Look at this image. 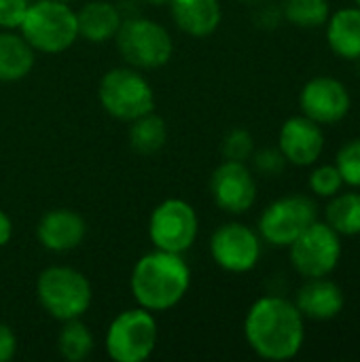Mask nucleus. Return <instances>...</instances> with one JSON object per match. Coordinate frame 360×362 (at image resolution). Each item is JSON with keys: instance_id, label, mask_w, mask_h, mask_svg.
<instances>
[{"instance_id": "nucleus-25", "label": "nucleus", "mask_w": 360, "mask_h": 362, "mask_svg": "<svg viewBox=\"0 0 360 362\" xmlns=\"http://www.w3.org/2000/svg\"><path fill=\"white\" fill-rule=\"evenodd\" d=\"M308 185H310V191L314 195L331 199L333 195H337L342 191L344 178H342L339 170L335 168V163H325V165H316L310 172Z\"/></svg>"}, {"instance_id": "nucleus-4", "label": "nucleus", "mask_w": 360, "mask_h": 362, "mask_svg": "<svg viewBox=\"0 0 360 362\" xmlns=\"http://www.w3.org/2000/svg\"><path fill=\"white\" fill-rule=\"evenodd\" d=\"M36 297L40 308L55 320L66 322L83 318L93 299L91 284L85 274L68 265H51L36 280Z\"/></svg>"}, {"instance_id": "nucleus-1", "label": "nucleus", "mask_w": 360, "mask_h": 362, "mask_svg": "<svg viewBox=\"0 0 360 362\" xmlns=\"http://www.w3.org/2000/svg\"><path fill=\"white\" fill-rule=\"evenodd\" d=\"M297 305L278 295L257 299L244 318V337L250 350L272 362L295 358L306 341V325Z\"/></svg>"}, {"instance_id": "nucleus-30", "label": "nucleus", "mask_w": 360, "mask_h": 362, "mask_svg": "<svg viewBox=\"0 0 360 362\" xmlns=\"http://www.w3.org/2000/svg\"><path fill=\"white\" fill-rule=\"evenodd\" d=\"M15 354H17V335L8 325L0 322V362L13 361Z\"/></svg>"}, {"instance_id": "nucleus-37", "label": "nucleus", "mask_w": 360, "mask_h": 362, "mask_svg": "<svg viewBox=\"0 0 360 362\" xmlns=\"http://www.w3.org/2000/svg\"><path fill=\"white\" fill-rule=\"evenodd\" d=\"M64 2H72V0H64Z\"/></svg>"}, {"instance_id": "nucleus-16", "label": "nucleus", "mask_w": 360, "mask_h": 362, "mask_svg": "<svg viewBox=\"0 0 360 362\" xmlns=\"http://www.w3.org/2000/svg\"><path fill=\"white\" fill-rule=\"evenodd\" d=\"M295 305L303 318L327 322L342 314L346 305V297H344V291L327 276L308 278V282L299 288L295 297Z\"/></svg>"}, {"instance_id": "nucleus-31", "label": "nucleus", "mask_w": 360, "mask_h": 362, "mask_svg": "<svg viewBox=\"0 0 360 362\" xmlns=\"http://www.w3.org/2000/svg\"><path fill=\"white\" fill-rule=\"evenodd\" d=\"M280 19H282V8H278L276 4H263V8L257 15V23L261 28H276Z\"/></svg>"}, {"instance_id": "nucleus-19", "label": "nucleus", "mask_w": 360, "mask_h": 362, "mask_svg": "<svg viewBox=\"0 0 360 362\" xmlns=\"http://www.w3.org/2000/svg\"><path fill=\"white\" fill-rule=\"evenodd\" d=\"M327 42L342 59L356 62L360 57V8L344 6L327 19Z\"/></svg>"}, {"instance_id": "nucleus-18", "label": "nucleus", "mask_w": 360, "mask_h": 362, "mask_svg": "<svg viewBox=\"0 0 360 362\" xmlns=\"http://www.w3.org/2000/svg\"><path fill=\"white\" fill-rule=\"evenodd\" d=\"M170 11L178 30L195 38L214 34L223 19L219 0H172Z\"/></svg>"}, {"instance_id": "nucleus-29", "label": "nucleus", "mask_w": 360, "mask_h": 362, "mask_svg": "<svg viewBox=\"0 0 360 362\" xmlns=\"http://www.w3.org/2000/svg\"><path fill=\"white\" fill-rule=\"evenodd\" d=\"M30 0H0V28L19 30L28 13Z\"/></svg>"}, {"instance_id": "nucleus-33", "label": "nucleus", "mask_w": 360, "mask_h": 362, "mask_svg": "<svg viewBox=\"0 0 360 362\" xmlns=\"http://www.w3.org/2000/svg\"><path fill=\"white\" fill-rule=\"evenodd\" d=\"M146 4H155V6H163V4H170L172 0H142Z\"/></svg>"}, {"instance_id": "nucleus-14", "label": "nucleus", "mask_w": 360, "mask_h": 362, "mask_svg": "<svg viewBox=\"0 0 360 362\" xmlns=\"http://www.w3.org/2000/svg\"><path fill=\"white\" fill-rule=\"evenodd\" d=\"M278 148L284 155L286 163L297 168H310L320 159L325 151L323 127L306 115L291 117L280 127Z\"/></svg>"}, {"instance_id": "nucleus-15", "label": "nucleus", "mask_w": 360, "mask_h": 362, "mask_svg": "<svg viewBox=\"0 0 360 362\" xmlns=\"http://www.w3.org/2000/svg\"><path fill=\"white\" fill-rule=\"evenodd\" d=\"M87 235L85 218L70 208H55L42 214L36 225V238L40 246L49 252H70L83 244Z\"/></svg>"}, {"instance_id": "nucleus-36", "label": "nucleus", "mask_w": 360, "mask_h": 362, "mask_svg": "<svg viewBox=\"0 0 360 362\" xmlns=\"http://www.w3.org/2000/svg\"><path fill=\"white\" fill-rule=\"evenodd\" d=\"M354 2H356V6H359V8H360V0H354Z\"/></svg>"}, {"instance_id": "nucleus-28", "label": "nucleus", "mask_w": 360, "mask_h": 362, "mask_svg": "<svg viewBox=\"0 0 360 362\" xmlns=\"http://www.w3.org/2000/svg\"><path fill=\"white\" fill-rule=\"evenodd\" d=\"M250 159H252L255 170L261 176H267V178H274V176L282 174L284 168H286V159L280 153V148H261V151H255Z\"/></svg>"}, {"instance_id": "nucleus-12", "label": "nucleus", "mask_w": 360, "mask_h": 362, "mask_svg": "<svg viewBox=\"0 0 360 362\" xmlns=\"http://www.w3.org/2000/svg\"><path fill=\"white\" fill-rule=\"evenodd\" d=\"M210 195L219 210L240 216L257 202V180L244 161L225 159L210 176Z\"/></svg>"}, {"instance_id": "nucleus-2", "label": "nucleus", "mask_w": 360, "mask_h": 362, "mask_svg": "<svg viewBox=\"0 0 360 362\" xmlns=\"http://www.w3.org/2000/svg\"><path fill=\"white\" fill-rule=\"evenodd\" d=\"M191 288V267L178 252L155 248L140 257L129 276L136 303L153 314L176 308Z\"/></svg>"}, {"instance_id": "nucleus-23", "label": "nucleus", "mask_w": 360, "mask_h": 362, "mask_svg": "<svg viewBox=\"0 0 360 362\" xmlns=\"http://www.w3.org/2000/svg\"><path fill=\"white\" fill-rule=\"evenodd\" d=\"M57 350L68 362H83L93 352V335L81 318L62 322L57 335Z\"/></svg>"}, {"instance_id": "nucleus-17", "label": "nucleus", "mask_w": 360, "mask_h": 362, "mask_svg": "<svg viewBox=\"0 0 360 362\" xmlns=\"http://www.w3.org/2000/svg\"><path fill=\"white\" fill-rule=\"evenodd\" d=\"M123 23V13L117 4L108 0H91L85 2L76 11L79 36L87 42L100 45L106 40H115L119 28Z\"/></svg>"}, {"instance_id": "nucleus-20", "label": "nucleus", "mask_w": 360, "mask_h": 362, "mask_svg": "<svg viewBox=\"0 0 360 362\" xmlns=\"http://www.w3.org/2000/svg\"><path fill=\"white\" fill-rule=\"evenodd\" d=\"M36 62L32 45L15 30L0 32V83H17L25 78Z\"/></svg>"}, {"instance_id": "nucleus-9", "label": "nucleus", "mask_w": 360, "mask_h": 362, "mask_svg": "<svg viewBox=\"0 0 360 362\" xmlns=\"http://www.w3.org/2000/svg\"><path fill=\"white\" fill-rule=\"evenodd\" d=\"M289 259L293 269L306 280L331 276L342 259V235L327 223L314 221L289 246Z\"/></svg>"}, {"instance_id": "nucleus-26", "label": "nucleus", "mask_w": 360, "mask_h": 362, "mask_svg": "<svg viewBox=\"0 0 360 362\" xmlns=\"http://www.w3.org/2000/svg\"><path fill=\"white\" fill-rule=\"evenodd\" d=\"M335 168L339 170L344 185L360 189V138L348 140L335 157Z\"/></svg>"}, {"instance_id": "nucleus-3", "label": "nucleus", "mask_w": 360, "mask_h": 362, "mask_svg": "<svg viewBox=\"0 0 360 362\" xmlns=\"http://www.w3.org/2000/svg\"><path fill=\"white\" fill-rule=\"evenodd\" d=\"M19 32L36 53H64L79 38L76 11L64 0H30Z\"/></svg>"}, {"instance_id": "nucleus-8", "label": "nucleus", "mask_w": 360, "mask_h": 362, "mask_svg": "<svg viewBox=\"0 0 360 362\" xmlns=\"http://www.w3.org/2000/svg\"><path fill=\"white\" fill-rule=\"evenodd\" d=\"M314 221H318V208L308 195H284L272 202L259 216L257 233L263 242L276 248H289Z\"/></svg>"}, {"instance_id": "nucleus-5", "label": "nucleus", "mask_w": 360, "mask_h": 362, "mask_svg": "<svg viewBox=\"0 0 360 362\" xmlns=\"http://www.w3.org/2000/svg\"><path fill=\"white\" fill-rule=\"evenodd\" d=\"M98 100L112 119L123 123H132L155 108V91L146 76L134 66L108 70L100 78Z\"/></svg>"}, {"instance_id": "nucleus-24", "label": "nucleus", "mask_w": 360, "mask_h": 362, "mask_svg": "<svg viewBox=\"0 0 360 362\" xmlns=\"http://www.w3.org/2000/svg\"><path fill=\"white\" fill-rule=\"evenodd\" d=\"M280 8L289 23L306 30L325 25L331 15L329 0H284Z\"/></svg>"}, {"instance_id": "nucleus-13", "label": "nucleus", "mask_w": 360, "mask_h": 362, "mask_svg": "<svg viewBox=\"0 0 360 362\" xmlns=\"http://www.w3.org/2000/svg\"><path fill=\"white\" fill-rule=\"evenodd\" d=\"M301 112L318 125H333L348 117L352 98L348 87L333 76L310 78L299 93Z\"/></svg>"}, {"instance_id": "nucleus-7", "label": "nucleus", "mask_w": 360, "mask_h": 362, "mask_svg": "<svg viewBox=\"0 0 360 362\" xmlns=\"http://www.w3.org/2000/svg\"><path fill=\"white\" fill-rule=\"evenodd\" d=\"M159 329L155 314L144 308H129L112 318L106 329V352L115 362H144L157 348Z\"/></svg>"}, {"instance_id": "nucleus-27", "label": "nucleus", "mask_w": 360, "mask_h": 362, "mask_svg": "<svg viewBox=\"0 0 360 362\" xmlns=\"http://www.w3.org/2000/svg\"><path fill=\"white\" fill-rule=\"evenodd\" d=\"M221 151L223 157L229 161H248L255 153V140L250 136L248 129L244 127H236L231 132H227V136L221 142Z\"/></svg>"}, {"instance_id": "nucleus-34", "label": "nucleus", "mask_w": 360, "mask_h": 362, "mask_svg": "<svg viewBox=\"0 0 360 362\" xmlns=\"http://www.w3.org/2000/svg\"><path fill=\"white\" fill-rule=\"evenodd\" d=\"M244 4H259V2H263V0H242Z\"/></svg>"}, {"instance_id": "nucleus-21", "label": "nucleus", "mask_w": 360, "mask_h": 362, "mask_svg": "<svg viewBox=\"0 0 360 362\" xmlns=\"http://www.w3.org/2000/svg\"><path fill=\"white\" fill-rule=\"evenodd\" d=\"M168 142V125L155 115L146 112L140 119L129 123V146L138 155H155Z\"/></svg>"}, {"instance_id": "nucleus-32", "label": "nucleus", "mask_w": 360, "mask_h": 362, "mask_svg": "<svg viewBox=\"0 0 360 362\" xmlns=\"http://www.w3.org/2000/svg\"><path fill=\"white\" fill-rule=\"evenodd\" d=\"M13 238V223L6 212L0 210V248H4Z\"/></svg>"}, {"instance_id": "nucleus-11", "label": "nucleus", "mask_w": 360, "mask_h": 362, "mask_svg": "<svg viewBox=\"0 0 360 362\" xmlns=\"http://www.w3.org/2000/svg\"><path fill=\"white\" fill-rule=\"evenodd\" d=\"M261 235L244 223H225L210 238L212 261L229 274H248L261 259Z\"/></svg>"}, {"instance_id": "nucleus-6", "label": "nucleus", "mask_w": 360, "mask_h": 362, "mask_svg": "<svg viewBox=\"0 0 360 362\" xmlns=\"http://www.w3.org/2000/svg\"><path fill=\"white\" fill-rule=\"evenodd\" d=\"M121 57L138 70H155L166 66L174 53V40L170 32L140 15L123 17V23L115 36Z\"/></svg>"}, {"instance_id": "nucleus-22", "label": "nucleus", "mask_w": 360, "mask_h": 362, "mask_svg": "<svg viewBox=\"0 0 360 362\" xmlns=\"http://www.w3.org/2000/svg\"><path fill=\"white\" fill-rule=\"evenodd\" d=\"M325 223L333 227L339 235H360V193L348 191L331 197L325 210Z\"/></svg>"}, {"instance_id": "nucleus-10", "label": "nucleus", "mask_w": 360, "mask_h": 362, "mask_svg": "<svg viewBox=\"0 0 360 362\" xmlns=\"http://www.w3.org/2000/svg\"><path fill=\"white\" fill-rule=\"evenodd\" d=\"M199 233V218L195 208L180 199L170 197L161 202L149 218V240L155 248L168 252H187Z\"/></svg>"}, {"instance_id": "nucleus-35", "label": "nucleus", "mask_w": 360, "mask_h": 362, "mask_svg": "<svg viewBox=\"0 0 360 362\" xmlns=\"http://www.w3.org/2000/svg\"><path fill=\"white\" fill-rule=\"evenodd\" d=\"M356 70H359V74H360V57L356 59Z\"/></svg>"}]
</instances>
